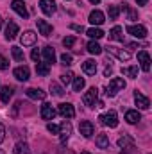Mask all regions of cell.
Listing matches in <instances>:
<instances>
[{
	"label": "cell",
	"mask_w": 152,
	"mask_h": 154,
	"mask_svg": "<svg viewBox=\"0 0 152 154\" xmlns=\"http://www.w3.org/2000/svg\"><path fill=\"white\" fill-rule=\"evenodd\" d=\"M125 88V81L123 79H120V77H114L111 79V82L108 84V88H106V95L108 97H114L120 90H123Z\"/></svg>",
	"instance_id": "1"
},
{
	"label": "cell",
	"mask_w": 152,
	"mask_h": 154,
	"mask_svg": "<svg viewBox=\"0 0 152 154\" xmlns=\"http://www.w3.org/2000/svg\"><path fill=\"white\" fill-rule=\"evenodd\" d=\"M99 120H100V124L102 125H106V127H116L118 125V116H116V111H108V113H104V115L99 116Z\"/></svg>",
	"instance_id": "2"
},
{
	"label": "cell",
	"mask_w": 152,
	"mask_h": 154,
	"mask_svg": "<svg viewBox=\"0 0 152 154\" xmlns=\"http://www.w3.org/2000/svg\"><path fill=\"white\" fill-rule=\"evenodd\" d=\"M127 34H131V36H134V38L138 39H143L147 36V27L145 25H127Z\"/></svg>",
	"instance_id": "3"
},
{
	"label": "cell",
	"mask_w": 152,
	"mask_h": 154,
	"mask_svg": "<svg viewBox=\"0 0 152 154\" xmlns=\"http://www.w3.org/2000/svg\"><path fill=\"white\" fill-rule=\"evenodd\" d=\"M59 134H61V143L65 145V143L68 142L70 134H72V124H70L68 120L61 122V125H59Z\"/></svg>",
	"instance_id": "4"
},
{
	"label": "cell",
	"mask_w": 152,
	"mask_h": 154,
	"mask_svg": "<svg viewBox=\"0 0 152 154\" xmlns=\"http://www.w3.org/2000/svg\"><path fill=\"white\" fill-rule=\"evenodd\" d=\"M57 113L63 116V118H74L75 116V109H74V106L70 102H63V104H59Z\"/></svg>",
	"instance_id": "5"
},
{
	"label": "cell",
	"mask_w": 152,
	"mask_h": 154,
	"mask_svg": "<svg viewBox=\"0 0 152 154\" xmlns=\"http://www.w3.org/2000/svg\"><path fill=\"white\" fill-rule=\"evenodd\" d=\"M11 7H13V11H14V13H18L23 20H25V18H29V11H27V7H25L23 0H13V2H11Z\"/></svg>",
	"instance_id": "6"
},
{
	"label": "cell",
	"mask_w": 152,
	"mask_h": 154,
	"mask_svg": "<svg viewBox=\"0 0 152 154\" xmlns=\"http://www.w3.org/2000/svg\"><path fill=\"white\" fill-rule=\"evenodd\" d=\"M97 99H99V90H97L95 86H93V88H90V90L84 93V97H82V100H84V104H86V106H95Z\"/></svg>",
	"instance_id": "7"
},
{
	"label": "cell",
	"mask_w": 152,
	"mask_h": 154,
	"mask_svg": "<svg viewBox=\"0 0 152 154\" xmlns=\"http://www.w3.org/2000/svg\"><path fill=\"white\" fill-rule=\"evenodd\" d=\"M39 7H41V11H43L47 16H52V14L56 13V9H57L56 0H39Z\"/></svg>",
	"instance_id": "8"
},
{
	"label": "cell",
	"mask_w": 152,
	"mask_h": 154,
	"mask_svg": "<svg viewBox=\"0 0 152 154\" xmlns=\"http://www.w3.org/2000/svg\"><path fill=\"white\" fill-rule=\"evenodd\" d=\"M138 61H140V66L143 72H149L150 70V56L147 50H140L138 52Z\"/></svg>",
	"instance_id": "9"
},
{
	"label": "cell",
	"mask_w": 152,
	"mask_h": 154,
	"mask_svg": "<svg viewBox=\"0 0 152 154\" xmlns=\"http://www.w3.org/2000/svg\"><path fill=\"white\" fill-rule=\"evenodd\" d=\"M134 102H136V106H138L140 109H149V108H150V100H149V97H145V95L140 93L138 90L134 91Z\"/></svg>",
	"instance_id": "10"
},
{
	"label": "cell",
	"mask_w": 152,
	"mask_h": 154,
	"mask_svg": "<svg viewBox=\"0 0 152 154\" xmlns=\"http://www.w3.org/2000/svg\"><path fill=\"white\" fill-rule=\"evenodd\" d=\"M18 32H20L18 23L13 22V20H9V23H7V27H5V39H14L18 36Z\"/></svg>",
	"instance_id": "11"
},
{
	"label": "cell",
	"mask_w": 152,
	"mask_h": 154,
	"mask_svg": "<svg viewBox=\"0 0 152 154\" xmlns=\"http://www.w3.org/2000/svg\"><path fill=\"white\" fill-rule=\"evenodd\" d=\"M108 52H109V54H113V56H116L120 61H129V59H131V54H129L127 50L116 48V47H111V45H108Z\"/></svg>",
	"instance_id": "12"
},
{
	"label": "cell",
	"mask_w": 152,
	"mask_h": 154,
	"mask_svg": "<svg viewBox=\"0 0 152 154\" xmlns=\"http://www.w3.org/2000/svg\"><path fill=\"white\" fill-rule=\"evenodd\" d=\"M79 131H81V134L84 136V138H90L91 134H93V124L90 122V120H81V124H79Z\"/></svg>",
	"instance_id": "13"
},
{
	"label": "cell",
	"mask_w": 152,
	"mask_h": 154,
	"mask_svg": "<svg viewBox=\"0 0 152 154\" xmlns=\"http://www.w3.org/2000/svg\"><path fill=\"white\" fill-rule=\"evenodd\" d=\"M20 41H22L23 47H31V45H34V43H36V32H34V31H25V32L20 36Z\"/></svg>",
	"instance_id": "14"
},
{
	"label": "cell",
	"mask_w": 152,
	"mask_h": 154,
	"mask_svg": "<svg viewBox=\"0 0 152 154\" xmlns=\"http://www.w3.org/2000/svg\"><path fill=\"white\" fill-rule=\"evenodd\" d=\"M36 23H38L39 34H43V36H50V34H52V25H50L47 20H41V18H38V20H36Z\"/></svg>",
	"instance_id": "15"
},
{
	"label": "cell",
	"mask_w": 152,
	"mask_h": 154,
	"mask_svg": "<svg viewBox=\"0 0 152 154\" xmlns=\"http://www.w3.org/2000/svg\"><path fill=\"white\" fill-rule=\"evenodd\" d=\"M104 20H106V18H104V13H102V11L95 9V11L90 13V23H93V25H102Z\"/></svg>",
	"instance_id": "16"
},
{
	"label": "cell",
	"mask_w": 152,
	"mask_h": 154,
	"mask_svg": "<svg viewBox=\"0 0 152 154\" xmlns=\"http://www.w3.org/2000/svg\"><path fill=\"white\" fill-rule=\"evenodd\" d=\"M13 75L16 77L18 81H27L29 75H31V70H29V66H18V68H14Z\"/></svg>",
	"instance_id": "17"
},
{
	"label": "cell",
	"mask_w": 152,
	"mask_h": 154,
	"mask_svg": "<svg viewBox=\"0 0 152 154\" xmlns=\"http://www.w3.org/2000/svg\"><path fill=\"white\" fill-rule=\"evenodd\" d=\"M56 116V109L52 108V104H43L41 106V118L43 120H54Z\"/></svg>",
	"instance_id": "18"
},
{
	"label": "cell",
	"mask_w": 152,
	"mask_h": 154,
	"mask_svg": "<svg viewBox=\"0 0 152 154\" xmlns=\"http://www.w3.org/2000/svg\"><path fill=\"white\" fill-rule=\"evenodd\" d=\"M13 93H14L13 86H2V90H0V100H2L4 104H7L9 99L13 97Z\"/></svg>",
	"instance_id": "19"
},
{
	"label": "cell",
	"mask_w": 152,
	"mask_h": 154,
	"mask_svg": "<svg viewBox=\"0 0 152 154\" xmlns=\"http://www.w3.org/2000/svg\"><path fill=\"white\" fill-rule=\"evenodd\" d=\"M25 93H27V97H31V99H34V100H43L45 95H47V93H45L43 90H39V88H29Z\"/></svg>",
	"instance_id": "20"
},
{
	"label": "cell",
	"mask_w": 152,
	"mask_h": 154,
	"mask_svg": "<svg viewBox=\"0 0 152 154\" xmlns=\"http://www.w3.org/2000/svg\"><path fill=\"white\" fill-rule=\"evenodd\" d=\"M82 70H84V74H88V75H95V72H97V63H95L93 59H88V61L82 63Z\"/></svg>",
	"instance_id": "21"
},
{
	"label": "cell",
	"mask_w": 152,
	"mask_h": 154,
	"mask_svg": "<svg viewBox=\"0 0 152 154\" xmlns=\"http://www.w3.org/2000/svg\"><path fill=\"white\" fill-rule=\"evenodd\" d=\"M109 39H114V41H123V29L120 25H114L113 29L109 31Z\"/></svg>",
	"instance_id": "22"
},
{
	"label": "cell",
	"mask_w": 152,
	"mask_h": 154,
	"mask_svg": "<svg viewBox=\"0 0 152 154\" xmlns=\"http://www.w3.org/2000/svg\"><path fill=\"white\" fill-rule=\"evenodd\" d=\"M43 57H45V63L52 65V63L56 61V52H54V48H52V47H45V48H43Z\"/></svg>",
	"instance_id": "23"
},
{
	"label": "cell",
	"mask_w": 152,
	"mask_h": 154,
	"mask_svg": "<svg viewBox=\"0 0 152 154\" xmlns=\"http://www.w3.org/2000/svg\"><path fill=\"white\" fill-rule=\"evenodd\" d=\"M125 120L129 124H138L141 120V115L138 111H134V109H129V111H125Z\"/></svg>",
	"instance_id": "24"
},
{
	"label": "cell",
	"mask_w": 152,
	"mask_h": 154,
	"mask_svg": "<svg viewBox=\"0 0 152 154\" xmlns=\"http://www.w3.org/2000/svg\"><path fill=\"white\" fill-rule=\"evenodd\" d=\"M95 143H97V147H99V149H108V147H109V138H108V134L100 133V134L97 136Z\"/></svg>",
	"instance_id": "25"
},
{
	"label": "cell",
	"mask_w": 152,
	"mask_h": 154,
	"mask_svg": "<svg viewBox=\"0 0 152 154\" xmlns=\"http://www.w3.org/2000/svg\"><path fill=\"white\" fill-rule=\"evenodd\" d=\"M86 48H88V52H90V54H93V56H99V54H102V47H100L97 41H93V39H91V41L86 45Z\"/></svg>",
	"instance_id": "26"
},
{
	"label": "cell",
	"mask_w": 152,
	"mask_h": 154,
	"mask_svg": "<svg viewBox=\"0 0 152 154\" xmlns=\"http://www.w3.org/2000/svg\"><path fill=\"white\" fill-rule=\"evenodd\" d=\"M36 72H38V75L47 77L50 74V65L48 63H36Z\"/></svg>",
	"instance_id": "27"
},
{
	"label": "cell",
	"mask_w": 152,
	"mask_h": 154,
	"mask_svg": "<svg viewBox=\"0 0 152 154\" xmlns=\"http://www.w3.org/2000/svg\"><path fill=\"white\" fill-rule=\"evenodd\" d=\"M86 34H88L91 39H100V38H104V31H102V29H99V27H91V29H90Z\"/></svg>",
	"instance_id": "28"
},
{
	"label": "cell",
	"mask_w": 152,
	"mask_h": 154,
	"mask_svg": "<svg viewBox=\"0 0 152 154\" xmlns=\"http://www.w3.org/2000/svg\"><path fill=\"white\" fill-rule=\"evenodd\" d=\"M120 9H123V11H127V16H129V20H136L138 18V13L129 5V4H122L120 5Z\"/></svg>",
	"instance_id": "29"
},
{
	"label": "cell",
	"mask_w": 152,
	"mask_h": 154,
	"mask_svg": "<svg viewBox=\"0 0 152 154\" xmlns=\"http://www.w3.org/2000/svg\"><path fill=\"white\" fill-rule=\"evenodd\" d=\"M122 74L131 77V79H136L138 77V66L134 65V66H129V68H122Z\"/></svg>",
	"instance_id": "30"
},
{
	"label": "cell",
	"mask_w": 152,
	"mask_h": 154,
	"mask_svg": "<svg viewBox=\"0 0 152 154\" xmlns=\"http://www.w3.org/2000/svg\"><path fill=\"white\" fill-rule=\"evenodd\" d=\"M11 54H13V57L16 61H23V57H25V54H23V50L20 47H11Z\"/></svg>",
	"instance_id": "31"
},
{
	"label": "cell",
	"mask_w": 152,
	"mask_h": 154,
	"mask_svg": "<svg viewBox=\"0 0 152 154\" xmlns=\"http://www.w3.org/2000/svg\"><path fill=\"white\" fill-rule=\"evenodd\" d=\"M84 86H86L84 77H74V91H81Z\"/></svg>",
	"instance_id": "32"
},
{
	"label": "cell",
	"mask_w": 152,
	"mask_h": 154,
	"mask_svg": "<svg viewBox=\"0 0 152 154\" xmlns=\"http://www.w3.org/2000/svg\"><path fill=\"white\" fill-rule=\"evenodd\" d=\"M131 145H132V138H131V136H122V138L118 140V147H122V149L131 147Z\"/></svg>",
	"instance_id": "33"
},
{
	"label": "cell",
	"mask_w": 152,
	"mask_h": 154,
	"mask_svg": "<svg viewBox=\"0 0 152 154\" xmlns=\"http://www.w3.org/2000/svg\"><path fill=\"white\" fill-rule=\"evenodd\" d=\"M50 91H52L56 97H63V93H65L63 88H61L59 84H56V82H50Z\"/></svg>",
	"instance_id": "34"
},
{
	"label": "cell",
	"mask_w": 152,
	"mask_h": 154,
	"mask_svg": "<svg viewBox=\"0 0 152 154\" xmlns=\"http://www.w3.org/2000/svg\"><path fill=\"white\" fill-rule=\"evenodd\" d=\"M108 13H109V18H111V20H116L118 14H120V7H118V5H109V7H108Z\"/></svg>",
	"instance_id": "35"
},
{
	"label": "cell",
	"mask_w": 152,
	"mask_h": 154,
	"mask_svg": "<svg viewBox=\"0 0 152 154\" xmlns=\"http://www.w3.org/2000/svg\"><path fill=\"white\" fill-rule=\"evenodd\" d=\"M72 81H74V74H72V72L61 74V82H63V84H70Z\"/></svg>",
	"instance_id": "36"
},
{
	"label": "cell",
	"mask_w": 152,
	"mask_h": 154,
	"mask_svg": "<svg viewBox=\"0 0 152 154\" xmlns=\"http://www.w3.org/2000/svg\"><path fill=\"white\" fill-rule=\"evenodd\" d=\"M61 63H63V65H65V66H70V65H72V56H70V54H66V52H65V54H63V56H61Z\"/></svg>",
	"instance_id": "37"
},
{
	"label": "cell",
	"mask_w": 152,
	"mask_h": 154,
	"mask_svg": "<svg viewBox=\"0 0 152 154\" xmlns=\"http://www.w3.org/2000/svg\"><path fill=\"white\" fill-rule=\"evenodd\" d=\"M63 45H65L66 48H72V47L75 45V38H74V36H68V38H65V39H63Z\"/></svg>",
	"instance_id": "38"
},
{
	"label": "cell",
	"mask_w": 152,
	"mask_h": 154,
	"mask_svg": "<svg viewBox=\"0 0 152 154\" xmlns=\"http://www.w3.org/2000/svg\"><path fill=\"white\" fill-rule=\"evenodd\" d=\"M47 129H48V133H52V134H59V127H57L56 124H48Z\"/></svg>",
	"instance_id": "39"
},
{
	"label": "cell",
	"mask_w": 152,
	"mask_h": 154,
	"mask_svg": "<svg viewBox=\"0 0 152 154\" xmlns=\"http://www.w3.org/2000/svg\"><path fill=\"white\" fill-rule=\"evenodd\" d=\"M7 66H9V61H7V59L0 54V70H5Z\"/></svg>",
	"instance_id": "40"
},
{
	"label": "cell",
	"mask_w": 152,
	"mask_h": 154,
	"mask_svg": "<svg viewBox=\"0 0 152 154\" xmlns=\"http://www.w3.org/2000/svg\"><path fill=\"white\" fill-rule=\"evenodd\" d=\"M31 57H32V61H39V50L38 48H32V52H31Z\"/></svg>",
	"instance_id": "41"
},
{
	"label": "cell",
	"mask_w": 152,
	"mask_h": 154,
	"mask_svg": "<svg viewBox=\"0 0 152 154\" xmlns=\"http://www.w3.org/2000/svg\"><path fill=\"white\" fill-rule=\"evenodd\" d=\"M70 27H72L74 31H77V32H84V27H82V25H77V23H72Z\"/></svg>",
	"instance_id": "42"
},
{
	"label": "cell",
	"mask_w": 152,
	"mask_h": 154,
	"mask_svg": "<svg viewBox=\"0 0 152 154\" xmlns=\"http://www.w3.org/2000/svg\"><path fill=\"white\" fill-rule=\"evenodd\" d=\"M4 138H5V131H4V125L0 124V143L4 142Z\"/></svg>",
	"instance_id": "43"
},
{
	"label": "cell",
	"mask_w": 152,
	"mask_h": 154,
	"mask_svg": "<svg viewBox=\"0 0 152 154\" xmlns=\"http://www.w3.org/2000/svg\"><path fill=\"white\" fill-rule=\"evenodd\" d=\"M111 74H113V68H111V66L108 65V66H106V70H104V75H106V77H109Z\"/></svg>",
	"instance_id": "44"
},
{
	"label": "cell",
	"mask_w": 152,
	"mask_h": 154,
	"mask_svg": "<svg viewBox=\"0 0 152 154\" xmlns=\"http://www.w3.org/2000/svg\"><path fill=\"white\" fill-rule=\"evenodd\" d=\"M147 2H149V0H136L138 5H147Z\"/></svg>",
	"instance_id": "45"
},
{
	"label": "cell",
	"mask_w": 152,
	"mask_h": 154,
	"mask_svg": "<svg viewBox=\"0 0 152 154\" xmlns=\"http://www.w3.org/2000/svg\"><path fill=\"white\" fill-rule=\"evenodd\" d=\"M90 2H91V4H99L100 0H90Z\"/></svg>",
	"instance_id": "46"
},
{
	"label": "cell",
	"mask_w": 152,
	"mask_h": 154,
	"mask_svg": "<svg viewBox=\"0 0 152 154\" xmlns=\"http://www.w3.org/2000/svg\"><path fill=\"white\" fill-rule=\"evenodd\" d=\"M0 27H2V16H0Z\"/></svg>",
	"instance_id": "47"
},
{
	"label": "cell",
	"mask_w": 152,
	"mask_h": 154,
	"mask_svg": "<svg viewBox=\"0 0 152 154\" xmlns=\"http://www.w3.org/2000/svg\"><path fill=\"white\" fill-rule=\"evenodd\" d=\"M81 154H90V152H86V151H84V152H81Z\"/></svg>",
	"instance_id": "48"
}]
</instances>
